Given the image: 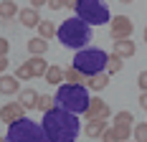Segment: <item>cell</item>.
<instances>
[{"label":"cell","mask_w":147,"mask_h":142,"mask_svg":"<svg viewBox=\"0 0 147 142\" xmlns=\"http://www.w3.org/2000/svg\"><path fill=\"white\" fill-rule=\"evenodd\" d=\"M43 132L48 142H76L79 132H81V122H79V114L69 112L63 107H51L48 112H43Z\"/></svg>","instance_id":"6da1fadb"},{"label":"cell","mask_w":147,"mask_h":142,"mask_svg":"<svg viewBox=\"0 0 147 142\" xmlns=\"http://www.w3.org/2000/svg\"><path fill=\"white\" fill-rule=\"evenodd\" d=\"M56 36H59V41L63 43L66 48L79 51V48L89 46V41H91V26H89L86 20H81L79 15H74V18L63 20V23L59 26Z\"/></svg>","instance_id":"7a4b0ae2"},{"label":"cell","mask_w":147,"mask_h":142,"mask_svg":"<svg viewBox=\"0 0 147 142\" xmlns=\"http://www.w3.org/2000/svg\"><path fill=\"white\" fill-rule=\"evenodd\" d=\"M89 89L84 84H59V91H56V104L69 109L74 114H84L89 107Z\"/></svg>","instance_id":"3957f363"},{"label":"cell","mask_w":147,"mask_h":142,"mask_svg":"<svg viewBox=\"0 0 147 142\" xmlns=\"http://www.w3.org/2000/svg\"><path fill=\"white\" fill-rule=\"evenodd\" d=\"M5 142H48V137L43 132V124L33 122L28 117H20V119L8 124Z\"/></svg>","instance_id":"277c9868"},{"label":"cell","mask_w":147,"mask_h":142,"mask_svg":"<svg viewBox=\"0 0 147 142\" xmlns=\"http://www.w3.org/2000/svg\"><path fill=\"white\" fill-rule=\"evenodd\" d=\"M107 58L109 53L102 51V48H79L76 56H74V66L81 71L84 76H91V74H99V71H107Z\"/></svg>","instance_id":"5b68a950"},{"label":"cell","mask_w":147,"mask_h":142,"mask_svg":"<svg viewBox=\"0 0 147 142\" xmlns=\"http://www.w3.org/2000/svg\"><path fill=\"white\" fill-rule=\"evenodd\" d=\"M74 10H76V15L81 20H86L91 28L107 26L112 20V13H109V8H107L104 0H76V8Z\"/></svg>","instance_id":"8992f818"},{"label":"cell","mask_w":147,"mask_h":142,"mask_svg":"<svg viewBox=\"0 0 147 142\" xmlns=\"http://www.w3.org/2000/svg\"><path fill=\"white\" fill-rule=\"evenodd\" d=\"M134 33V23L129 15H114L112 20H109V36L119 41V38H132Z\"/></svg>","instance_id":"52a82bcc"},{"label":"cell","mask_w":147,"mask_h":142,"mask_svg":"<svg viewBox=\"0 0 147 142\" xmlns=\"http://www.w3.org/2000/svg\"><path fill=\"white\" fill-rule=\"evenodd\" d=\"M109 114H112V109H109L107 101L99 99V97H91L86 112H84V117H86V119H109Z\"/></svg>","instance_id":"ba28073f"},{"label":"cell","mask_w":147,"mask_h":142,"mask_svg":"<svg viewBox=\"0 0 147 142\" xmlns=\"http://www.w3.org/2000/svg\"><path fill=\"white\" fill-rule=\"evenodd\" d=\"M20 117H26V107H23L20 101H8V104H3V109H0V122L10 124V122L20 119Z\"/></svg>","instance_id":"9c48e42d"},{"label":"cell","mask_w":147,"mask_h":142,"mask_svg":"<svg viewBox=\"0 0 147 142\" xmlns=\"http://www.w3.org/2000/svg\"><path fill=\"white\" fill-rule=\"evenodd\" d=\"M18 20L26 26V28H38V23H41V15H38V8H20L18 10Z\"/></svg>","instance_id":"30bf717a"},{"label":"cell","mask_w":147,"mask_h":142,"mask_svg":"<svg viewBox=\"0 0 147 142\" xmlns=\"http://www.w3.org/2000/svg\"><path fill=\"white\" fill-rule=\"evenodd\" d=\"M20 91V79L15 76V74H0V94H5V97H10V94H18Z\"/></svg>","instance_id":"8fae6325"},{"label":"cell","mask_w":147,"mask_h":142,"mask_svg":"<svg viewBox=\"0 0 147 142\" xmlns=\"http://www.w3.org/2000/svg\"><path fill=\"white\" fill-rule=\"evenodd\" d=\"M109 79H112V74L99 71V74H91V76H86V86L91 89V91H104V89L109 86Z\"/></svg>","instance_id":"7c38bea8"},{"label":"cell","mask_w":147,"mask_h":142,"mask_svg":"<svg viewBox=\"0 0 147 142\" xmlns=\"http://www.w3.org/2000/svg\"><path fill=\"white\" fill-rule=\"evenodd\" d=\"M104 129H107V119H86V124H84V132H86L89 140L102 137Z\"/></svg>","instance_id":"4fadbf2b"},{"label":"cell","mask_w":147,"mask_h":142,"mask_svg":"<svg viewBox=\"0 0 147 142\" xmlns=\"http://www.w3.org/2000/svg\"><path fill=\"white\" fill-rule=\"evenodd\" d=\"M134 51H137V46H134L132 38H119V41H114V53L122 58H132Z\"/></svg>","instance_id":"5bb4252c"},{"label":"cell","mask_w":147,"mask_h":142,"mask_svg":"<svg viewBox=\"0 0 147 142\" xmlns=\"http://www.w3.org/2000/svg\"><path fill=\"white\" fill-rule=\"evenodd\" d=\"M18 101H20L26 109H36V104H38V91H36V89H20V91H18Z\"/></svg>","instance_id":"9a60e30c"},{"label":"cell","mask_w":147,"mask_h":142,"mask_svg":"<svg viewBox=\"0 0 147 142\" xmlns=\"http://www.w3.org/2000/svg\"><path fill=\"white\" fill-rule=\"evenodd\" d=\"M46 51H48V41H46L43 36H36V38L28 41V53L30 56H43Z\"/></svg>","instance_id":"2e32d148"},{"label":"cell","mask_w":147,"mask_h":142,"mask_svg":"<svg viewBox=\"0 0 147 142\" xmlns=\"http://www.w3.org/2000/svg\"><path fill=\"white\" fill-rule=\"evenodd\" d=\"M18 10L20 8L15 5V0H0V20H13Z\"/></svg>","instance_id":"e0dca14e"},{"label":"cell","mask_w":147,"mask_h":142,"mask_svg":"<svg viewBox=\"0 0 147 142\" xmlns=\"http://www.w3.org/2000/svg\"><path fill=\"white\" fill-rule=\"evenodd\" d=\"M63 81H66V84H86V76L71 64L69 69H63Z\"/></svg>","instance_id":"ac0fdd59"},{"label":"cell","mask_w":147,"mask_h":142,"mask_svg":"<svg viewBox=\"0 0 147 142\" xmlns=\"http://www.w3.org/2000/svg\"><path fill=\"white\" fill-rule=\"evenodd\" d=\"M43 79L48 81V84H53V86L63 84V69H61V66H48L46 74H43Z\"/></svg>","instance_id":"d6986e66"},{"label":"cell","mask_w":147,"mask_h":142,"mask_svg":"<svg viewBox=\"0 0 147 142\" xmlns=\"http://www.w3.org/2000/svg\"><path fill=\"white\" fill-rule=\"evenodd\" d=\"M28 66H30V71H33V76H43L46 69H48V64H46L43 56H30Z\"/></svg>","instance_id":"ffe728a7"},{"label":"cell","mask_w":147,"mask_h":142,"mask_svg":"<svg viewBox=\"0 0 147 142\" xmlns=\"http://www.w3.org/2000/svg\"><path fill=\"white\" fill-rule=\"evenodd\" d=\"M56 26H53V23H51V20H41V23H38V36H43L46 41H48V38H53V36H56Z\"/></svg>","instance_id":"44dd1931"},{"label":"cell","mask_w":147,"mask_h":142,"mask_svg":"<svg viewBox=\"0 0 147 142\" xmlns=\"http://www.w3.org/2000/svg\"><path fill=\"white\" fill-rule=\"evenodd\" d=\"M122 61H124V58L117 56V53L112 51V56L107 58V74H117V71H122Z\"/></svg>","instance_id":"7402d4cb"},{"label":"cell","mask_w":147,"mask_h":142,"mask_svg":"<svg viewBox=\"0 0 147 142\" xmlns=\"http://www.w3.org/2000/svg\"><path fill=\"white\" fill-rule=\"evenodd\" d=\"M112 129H114V135H117V142H124L132 137V127L129 124H112Z\"/></svg>","instance_id":"603a6c76"},{"label":"cell","mask_w":147,"mask_h":142,"mask_svg":"<svg viewBox=\"0 0 147 142\" xmlns=\"http://www.w3.org/2000/svg\"><path fill=\"white\" fill-rule=\"evenodd\" d=\"M53 104H56V97H51V94H38V104H36V109H41V112H48Z\"/></svg>","instance_id":"cb8c5ba5"},{"label":"cell","mask_w":147,"mask_h":142,"mask_svg":"<svg viewBox=\"0 0 147 142\" xmlns=\"http://www.w3.org/2000/svg\"><path fill=\"white\" fill-rule=\"evenodd\" d=\"M132 122H134L132 112L122 109V112H117V114H114V122H112V124H129V127H132Z\"/></svg>","instance_id":"d4e9b609"},{"label":"cell","mask_w":147,"mask_h":142,"mask_svg":"<svg viewBox=\"0 0 147 142\" xmlns=\"http://www.w3.org/2000/svg\"><path fill=\"white\" fill-rule=\"evenodd\" d=\"M15 76H18L20 81H30V79H33V71H30L28 61H26V64H20V66L15 69Z\"/></svg>","instance_id":"484cf974"},{"label":"cell","mask_w":147,"mask_h":142,"mask_svg":"<svg viewBox=\"0 0 147 142\" xmlns=\"http://www.w3.org/2000/svg\"><path fill=\"white\" fill-rule=\"evenodd\" d=\"M132 135H134V140H137V142H147V122H140V124H134Z\"/></svg>","instance_id":"4316f807"},{"label":"cell","mask_w":147,"mask_h":142,"mask_svg":"<svg viewBox=\"0 0 147 142\" xmlns=\"http://www.w3.org/2000/svg\"><path fill=\"white\" fill-rule=\"evenodd\" d=\"M137 86H140L142 91H147V71H140V76H137Z\"/></svg>","instance_id":"83f0119b"},{"label":"cell","mask_w":147,"mask_h":142,"mask_svg":"<svg viewBox=\"0 0 147 142\" xmlns=\"http://www.w3.org/2000/svg\"><path fill=\"white\" fill-rule=\"evenodd\" d=\"M48 8L51 10H61V8H66V0H48Z\"/></svg>","instance_id":"f1b7e54d"},{"label":"cell","mask_w":147,"mask_h":142,"mask_svg":"<svg viewBox=\"0 0 147 142\" xmlns=\"http://www.w3.org/2000/svg\"><path fill=\"white\" fill-rule=\"evenodd\" d=\"M8 51H10V41L8 38H0V56H8Z\"/></svg>","instance_id":"f546056e"},{"label":"cell","mask_w":147,"mask_h":142,"mask_svg":"<svg viewBox=\"0 0 147 142\" xmlns=\"http://www.w3.org/2000/svg\"><path fill=\"white\" fill-rule=\"evenodd\" d=\"M140 107L147 112V91H142V94H140Z\"/></svg>","instance_id":"4dcf8cb0"},{"label":"cell","mask_w":147,"mask_h":142,"mask_svg":"<svg viewBox=\"0 0 147 142\" xmlns=\"http://www.w3.org/2000/svg\"><path fill=\"white\" fill-rule=\"evenodd\" d=\"M5 69H8V58L0 56V74H5Z\"/></svg>","instance_id":"1f68e13d"},{"label":"cell","mask_w":147,"mask_h":142,"mask_svg":"<svg viewBox=\"0 0 147 142\" xmlns=\"http://www.w3.org/2000/svg\"><path fill=\"white\" fill-rule=\"evenodd\" d=\"M33 8H41V5H48V0H30Z\"/></svg>","instance_id":"d6a6232c"},{"label":"cell","mask_w":147,"mask_h":142,"mask_svg":"<svg viewBox=\"0 0 147 142\" xmlns=\"http://www.w3.org/2000/svg\"><path fill=\"white\" fill-rule=\"evenodd\" d=\"M66 8H76V0H66Z\"/></svg>","instance_id":"836d02e7"},{"label":"cell","mask_w":147,"mask_h":142,"mask_svg":"<svg viewBox=\"0 0 147 142\" xmlns=\"http://www.w3.org/2000/svg\"><path fill=\"white\" fill-rule=\"evenodd\" d=\"M119 3H122V5H129V3H134V0H119Z\"/></svg>","instance_id":"e575fe53"},{"label":"cell","mask_w":147,"mask_h":142,"mask_svg":"<svg viewBox=\"0 0 147 142\" xmlns=\"http://www.w3.org/2000/svg\"><path fill=\"white\" fill-rule=\"evenodd\" d=\"M145 43H147V26H145Z\"/></svg>","instance_id":"d590c367"},{"label":"cell","mask_w":147,"mask_h":142,"mask_svg":"<svg viewBox=\"0 0 147 142\" xmlns=\"http://www.w3.org/2000/svg\"><path fill=\"white\" fill-rule=\"evenodd\" d=\"M124 142H137V140H132V137H129V140H124Z\"/></svg>","instance_id":"8d00e7d4"},{"label":"cell","mask_w":147,"mask_h":142,"mask_svg":"<svg viewBox=\"0 0 147 142\" xmlns=\"http://www.w3.org/2000/svg\"><path fill=\"white\" fill-rule=\"evenodd\" d=\"M0 142H5V137H0Z\"/></svg>","instance_id":"74e56055"}]
</instances>
